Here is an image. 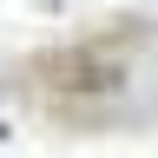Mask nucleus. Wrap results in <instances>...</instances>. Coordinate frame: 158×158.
Masks as SVG:
<instances>
[{
	"instance_id": "f257e3e1",
	"label": "nucleus",
	"mask_w": 158,
	"mask_h": 158,
	"mask_svg": "<svg viewBox=\"0 0 158 158\" xmlns=\"http://www.w3.org/2000/svg\"><path fill=\"white\" fill-rule=\"evenodd\" d=\"M0 138H7V125H0Z\"/></svg>"
}]
</instances>
